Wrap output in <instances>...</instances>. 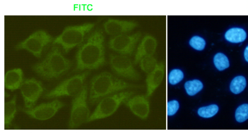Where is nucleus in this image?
Masks as SVG:
<instances>
[{"label":"nucleus","instance_id":"39448f33","mask_svg":"<svg viewBox=\"0 0 248 134\" xmlns=\"http://www.w3.org/2000/svg\"><path fill=\"white\" fill-rule=\"evenodd\" d=\"M87 71L83 74H77L69 79H65L56 86L45 93L43 95L44 99H54L56 97L69 96L75 97L78 96L85 86V80L90 74Z\"/></svg>","mask_w":248,"mask_h":134},{"label":"nucleus","instance_id":"20e7f679","mask_svg":"<svg viewBox=\"0 0 248 134\" xmlns=\"http://www.w3.org/2000/svg\"><path fill=\"white\" fill-rule=\"evenodd\" d=\"M95 26L94 23H86L65 27L62 33L54 38L52 45H60L64 53H68L74 47L80 46Z\"/></svg>","mask_w":248,"mask_h":134},{"label":"nucleus","instance_id":"aec40b11","mask_svg":"<svg viewBox=\"0 0 248 134\" xmlns=\"http://www.w3.org/2000/svg\"><path fill=\"white\" fill-rule=\"evenodd\" d=\"M189 44L193 49L197 50V51H202L206 46V42L203 38L199 36H193L191 38Z\"/></svg>","mask_w":248,"mask_h":134},{"label":"nucleus","instance_id":"6e6552de","mask_svg":"<svg viewBox=\"0 0 248 134\" xmlns=\"http://www.w3.org/2000/svg\"><path fill=\"white\" fill-rule=\"evenodd\" d=\"M124 98V94L108 95L104 97L99 102L94 112L91 115L88 122L110 117L117 110Z\"/></svg>","mask_w":248,"mask_h":134},{"label":"nucleus","instance_id":"ddd939ff","mask_svg":"<svg viewBox=\"0 0 248 134\" xmlns=\"http://www.w3.org/2000/svg\"><path fill=\"white\" fill-rule=\"evenodd\" d=\"M247 37V32L242 28H232L225 34V39L232 43H242Z\"/></svg>","mask_w":248,"mask_h":134},{"label":"nucleus","instance_id":"6ab92c4d","mask_svg":"<svg viewBox=\"0 0 248 134\" xmlns=\"http://www.w3.org/2000/svg\"><path fill=\"white\" fill-rule=\"evenodd\" d=\"M184 74L183 72L179 69L172 70L170 72L168 81L171 85H176L184 79Z\"/></svg>","mask_w":248,"mask_h":134},{"label":"nucleus","instance_id":"7ed1b4c3","mask_svg":"<svg viewBox=\"0 0 248 134\" xmlns=\"http://www.w3.org/2000/svg\"><path fill=\"white\" fill-rule=\"evenodd\" d=\"M124 84L109 72L97 74L90 82L88 102L91 105L98 104L104 97L121 90Z\"/></svg>","mask_w":248,"mask_h":134},{"label":"nucleus","instance_id":"dca6fc26","mask_svg":"<svg viewBox=\"0 0 248 134\" xmlns=\"http://www.w3.org/2000/svg\"><path fill=\"white\" fill-rule=\"evenodd\" d=\"M214 63L219 71H223L230 67L229 59L222 53L216 54L214 58Z\"/></svg>","mask_w":248,"mask_h":134},{"label":"nucleus","instance_id":"412c9836","mask_svg":"<svg viewBox=\"0 0 248 134\" xmlns=\"http://www.w3.org/2000/svg\"><path fill=\"white\" fill-rule=\"evenodd\" d=\"M179 108V103L177 101L168 102L167 104V115L171 117L177 113Z\"/></svg>","mask_w":248,"mask_h":134},{"label":"nucleus","instance_id":"9d476101","mask_svg":"<svg viewBox=\"0 0 248 134\" xmlns=\"http://www.w3.org/2000/svg\"><path fill=\"white\" fill-rule=\"evenodd\" d=\"M20 89L23 97L25 107L28 109L35 106L36 102L44 92L42 82L35 78L25 79Z\"/></svg>","mask_w":248,"mask_h":134},{"label":"nucleus","instance_id":"1a4fd4ad","mask_svg":"<svg viewBox=\"0 0 248 134\" xmlns=\"http://www.w3.org/2000/svg\"><path fill=\"white\" fill-rule=\"evenodd\" d=\"M66 105L59 100H54L49 103L42 104L31 108H19L20 111L26 113L30 117L40 121H46L51 119L61 108Z\"/></svg>","mask_w":248,"mask_h":134},{"label":"nucleus","instance_id":"f8f14e48","mask_svg":"<svg viewBox=\"0 0 248 134\" xmlns=\"http://www.w3.org/2000/svg\"><path fill=\"white\" fill-rule=\"evenodd\" d=\"M17 95L15 94L10 101L6 102L4 104V123L5 129L10 127L15 119L16 113Z\"/></svg>","mask_w":248,"mask_h":134},{"label":"nucleus","instance_id":"f03ea898","mask_svg":"<svg viewBox=\"0 0 248 134\" xmlns=\"http://www.w3.org/2000/svg\"><path fill=\"white\" fill-rule=\"evenodd\" d=\"M71 61L63 56L59 45H53L43 60L31 66L37 75L45 79L58 78L71 69Z\"/></svg>","mask_w":248,"mask_h":134},{"label":"nucleus","instance_id":"f257e3e1","mask_svg":"<svg viewBox=\"0 0 248 134\" xmlns=\"http://www.w3.org/2000/svg\"><path fill=\"white\" fill-rule=\"evenodd\" d=\"M77 67L72 73L95 70L106 64L105 37L100 27L93 29L79 46L76 55Z\"/></svg>","mask_w":248,"mask_h":134},{"label":"nucleus","instance_id":"a211bd4d","mask_svg":"<svg viewBox=\"0 0 248 134\" xmlns=\"http://www.w3.org/2000/svg\"><path fill=\"white\" fill-rule=\"evenodd\" d=\"M235 119L238 122H243L248 119V104L238 106L235 111Z\"/></svg>","mask_w":248,"mask_h":134},{"label":"nucleus","instance_id":"0eeeda50","mask_svg":"<svg viewBox=\"0 0 248 134\" xmlns=\"http://www.w3.org/2000/svg\"><path fill=\"white\" fill-rule=\"evenodd\" d=\"M54 38L46 31L38 30L30 35L27 39L16 45L15 49L16 51L26 50L35 58L40 59L45 48L53 43Z\"/></svg>","mask_w":248,"mask_h":134},{"label":"nucleus","instance_id":"9b49d317","mask_svg":"<svg viewBox=\"0 0 248 134\" xmlns=\"http://www.w3.org/2000/svg\"><path fill=\"white\" fill-rule=\"evenodd\" d=\"M4 87L9 90H15L21 86L24 82V73L17 68L7 72L4 74Z\"/></svg>","mask_w":248,"mask_h":134},{"label":"nucleus","instance_id":"4468645a","mask_svg":"<svg viewBox=\"0 0 248 134\" xmlns=\"http://www.w3.org/2000/svg\"><path fill=\"white\" fill-rule=\"evenodd\" d=\"M247 86V80L244 76H239L235 77L232 81L230 89L233 94H238L243 91Z\"/></svg>","mask_w":248,"mask_h":134},{"label":"nucleus","instance_id":"4be33fe9","mask_svg":"<svg viewBox=\"0 0 248 134\" xmlns=\"http://www.w3.org/2000/svg\"><path fill=\"white\" fill-rule=\"evenodd\" d=\"M244 56L246 61L248 62V46L246 47L245 50Z\"/></svg>","mask_w":248,"mask_h":134},{"label":"nucleus","instance_id":"2eb2a0df","mask_svg":"<svg viewBox=\"0 0 248 134\" xmlns=\"http://www.w3.org/2000/svg\"><path fill=\"white\" fill-rule=\"evenodd\" d=\"M186 92L188 95L190 96L196 95L197 93L201 91L203 88V85L201 81L198 80V79H194L193 81H189L186 82L185 85Z\"/></svg>","mask_w":248,"mask_h":134},{"label":"nucleus","instance_id":"423d86ee","mask_svg":"<svg viewBox=\"0 0 248 134\" xmlns=\"http://www.w3.org/2000/svg\"><path fill=\"white\" fill-rule=\"evenodd\" d=\"M88 87L84 86L80 94L72 100L71 113L69 122V128L75 129L88 122L91 116L88 105Z\"/></svg>","mask_w":248,"mask_h":134},{"label":"nucleus","instance_id":"f3484780","mask_svg":"<svg viewBox=\"0 0 248 134\" xmlns=\"http://www.w3.org/2000/svg\"><path fill=\"white\" fill-rule=\"evenodd\" d=\"M219 111V106L215 104L201 107L198 110V114L202 118H209L214 117Z\"/></svg>","mask_w":248,"mask_h":134}]
</instances>
